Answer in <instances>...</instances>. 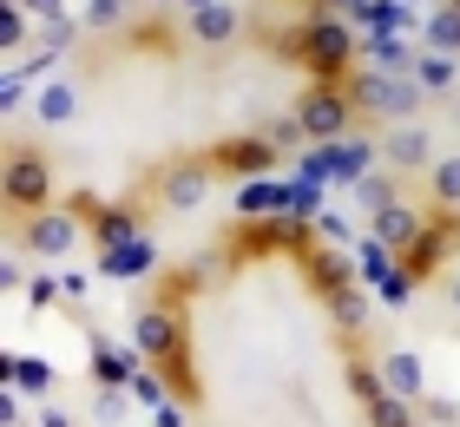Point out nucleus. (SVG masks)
I'll use <instances>...</instances> for the list:
<instances>
[{
  "label": "nucleus",
  "mask_w": 460,
  "mask_h": 427,
  "mask_svg": "<svg viewBox=\"0 0 460 427\" xmlns=\"http://www.w3.org/2000/svg\"><path fill=\"white\" fill-rule=\"evenodd\" d=\"M138 237V204H106L93 218V250H112V244H132Z\"/></svg>",
  "instance_id": "23"
},
{
  "label": "nucleus",
  "mask_w": 460,
  "mask_h": 427,
  "mask_svg": "<svg viewBox=\"0 0 460 427\" xmlns=\"http://www.w3.org/2000/svg\"><path fill=\"white\" fill-rule=\"evenodd\" d=\"M454 250H460V210H428V230L394 256V276H402L408 289H428L434 276L454 270Z\"/></svg>",
  "instance_id": "6"
},
{
  "label": "nucleus",
  "mask_w": 460,
  "mask_h": 427,
  "mask_svg": "<svg viewBox=\"0 0 460 427\" xmlns=\"http://www.w3.org/2000/svg\"><path fill=\"white\" fill-rule=\"evenodd\" d=\"M388 204H402V171L375 165L368 178H355V210H362V218H382Z\"/></svg>",
  "instance_id": "18"
},
{
  "label": "nucleus",
  "mask_w": 460,
  "mask_h": 427,
  "mask_svg": "<svg viewBox=\"0 0 460 427\" xmlns=\"http://www.w3.org/2000/svg\"><path fill=\"white\" fill-rule=\"evenodd\" d=\"M27 296H33V303H40V309H53V303H59V283H53V276H40V283H33Z\"/></svg>",
  "instance_id": "33"
},
{
  "label": "nucleus",
  "mask_w": 460,
  "mask_h": 427,
  "mask_svg": "<svg viewBox=\"0 0 460 427\" xmlns=\"http://www.w3.org/2000/svg\"><path fill=\"white\" fill-rule=\"evenodd\" d=\"M414 408H421V421H428V427H447V421H460V401H441V395H421Z\"/></svg>",
  "instance_id": "29"
},
{
  "label": "nucleus",
  "mask_w": 460,
  "mask_h": 427,
  "mask_svg": "<svg viewBox=\"0 0 460 427\" xmlns=\"http://www.w3.org/2000/svg\"><path fill=\"white\" fill-rule=\"evenodd\" d=\"M421 47H428V53H447V59H460V7H447V0H441V7L428 13Z\"/></svg>",
  "instance_id": "24"
},
{
  "label": "nucleus",
  "mask_w": 460,
  "mask_h": 427,
  "mask_svg": "<svg viewBox=\"0 0 460 427\" xmlns=\"http://www.w3.org/2000/svg\"><path fill=\"white\" fill-rule=\"evenodd\" d=\"M375 158H382V138H336V145H316V158H309V171H316V178H368L375 171Z\"/></svg>",
  "instance_id": "11"
},
{
  "label": "nucleus",
  "mask_w": 460,
  "mask_h": 427,
  "mask_svg": "<svg viewBox=\"0 0 460 427\" xmlns=\"http://www.w3.org/2000/svg\"><path fill=\"white\" fill-rule=\"evenodd\" d=\"M33 427H79V421H73L66 408H47V401H40V421H33Z\"/></svg>",
  "instance_id": "34"
},
{
  "label": "nucleus",
  "mask_w": 460,
  "mask_h": 427,
  "mask_svg": "<svg viewBox=\"0 0 460 427\" xmlns=\"http://www.w3.org/2000/svg\"><path fill=\"white\" fill-rule=\"evenodd\" d=\"M447 7H460V0H447Z\"/></svg>",
  "instance_id": "39"
},
{
  "label": "nucleus",
  "mask_w": 460,
  "mask_h": 427,
  "mask_svg": "<svg viewBox=\"0 0 460 427\" xmlns=\"http://www.w3.org/2000/svg\"><path fill=\"white\" fill-rule=\"evenodd\" d=\"M323 303H329V316H336L342 342H355V329H368V296H362V276H355V283H342V289H329Z\"/></svg>",
  "instance_id": "20"
},
{
  "label": "nucleus",
  "mask_w": 460,
  "mask_h": 427,
  "mask_svg": "<svg viewBox=\"0 0 460 427\" xmlns=\"http://www.w3.org/2000/svg\"><path fill=\"white\" fill-rule=\"evenodd\" d=\"M441 303L460 316V270H447V276H441Z\"/></svg>",
  "instance_id": "35"
},
{
  "label": "nucleus",
  "mask_w": 460,
  "mask_h": 427,
  "mask_svg": "<svg viewBox=\"0 0 460 427\" xmlns=\"http://www.w3.org/2000/svg\"><path fill=\"white\" fill-rule=\"evenodd\" d=\"M158 427H184V408H178V401H158Z\"/></svg>",
  "instance_id": "37"
},
{
  "label": "nucleus",
  "mask_w": 460,
  "mask_h": 427,
  "mask_svg": "<svg viewBox=\"0 0 460 427\" xmlns=\"http://www.w3.org/2000/svg\"><path fill=\"white\" fill-rule=\"evenodd\" d=\"M277 53L289 67H303L309 79H349L355 73V27L329 13H303L289 33H277Z\"/></svg>",
  "instance_id": "2"
},
{
  "label": "nucleus",
  "mask_w": 460,
  "mask_h": 427,
  "mask_svg": "<svg viewBox=\"0 0 460 427\" xmlns=\"http://www.w3.org/2000/svg\"><path fill=\"white\" fill-rule=\"evenodd\" d=\"M277 152L283 145L270 132H230V138L211 145V165H217V178H270V171H277Z\"/></svg>",
  "instance_id": "9"
},
{
  "label": "nucleus",
  "mask_w": 460,
  "mask_h": 427,
  "mask_svg": "<svg viewBox=\"0 0 460 427\" xmlns=\"http://www.w3.org/2000/svg\"><path fill=\"white\" fill-rule=\"evenodd\" d=\"M73 244H79V210H73V204H47V210H33V218L13 224V250L40 256V263L73 256Z\"/></svg>",
  "instance_id": "8"
},
{
  "label": "nucleus",
  "mask_w": 460,
  "mask_h": 427,
  "mask_svg": "<svg viewBox=\"0 0 460 427\" xmlns=\"http://www.w3.org/2000/svg\"><path fill=\"white\" fill-rule=\"evenodd\" d=\"M79 40H86V27H79V13H59V20H33V53H40V67L47 59H66Z\"/></svg>",
  "instance_id": "16"
},
{
  "label": "nucleus",
  "mask_w": 460,
  "mask_h": 427,
  "mask_svg": "<svg viewBox=\"0 0 460 427\" xmlns=\"http://www.w3.org/2000/svg\"><path fill=\"white\" fill-rule=\"evenodd\" d=\"M0 421H7V427H27V408H20V388H13V381L0 388Z\"/></svg>",
  "instance_id": "31"
},
{
  "label": "nucleus",
  "mask_w": 460,
  "mask_h": 427,
  "mask_svg": "<svg viewBox=\"0 0 460 427\" xmlns=\"http://www.w3.org/2000/svg\"><path fill=\"white\" fill-rule=\"evenodd\" d=\"M73 112H79V85H73V79H40L33 119H40V125H66Z\"/></svg>",
  "instance_id": "19"
},
{
  "label": "nucleus",
  "mask_w": 460,
  "mask_h": 427,
  "mask_svg": "<svg viewBox=\"0 0 460 427\" xmlns=\"http://www.w3.org/2000/svg\"><path fill=\"white\" fill-rule=\"evenodd\" d=\"M211 184H217V165H211V145H204V152L164 158L152 178H145V198H152L164 218H184V210H198L204 198H211Z\"/></svg>",
  "instance_id": "4"
},
{
  "label": "nucleus",
  "mask_w": 460,
  "mask_h": 427,
  "mask_svg": "<svg viewBox=\"0 0 460 427\" xmlns=\"http://www.w3.org/2000/svg\"><path fill=\"white\" fill-rule=\"evenodd\" d=\"M7 381H13L20 395H53L59 369H53L47 355H13V361H7Z\"/></svg>",
  "instance_id": "26"
},
{
  "label": "nucleus",
  "mask_w": 460,
  "mask_h": 427,
  "mask_svg": "<svg viewBox=\"0 0 460 427\" xmlns=\"http://www.w3.org/2000/svg\"><path fill=\"white\" fill-rule=\"evenodd\" d=\"M243 33V7L237 0H204V7H184V40L191 47H230Z\"/></svg>",
  "instance_id": "12"
},
{
  "label": "nucleus",
  "mask_w": 460,
  "mask_h": 427,
  "mask_svg": "<svg viewBox=\"0 0 460 427\" xmlns=\"http://www.w3.org/2000/svg\"><path fill=\"white\" fill-rule=\"evenodd\" d=\"M408 73L421 79V93H428V99H434V93H460V67H454L447 53H421Z\"/></svg>",
  "instance_id": "27"
},
{
  "label": "nucleus",
  "mask_w": 460,
  "mask_h": 427,
  "mask_svg": "<svg viewBox=\"0 0 460 427\" xmlns=\"http://www.w3.org/2000/svg\"><path fill=\"white\" fill-rule=\"evenodd\" d=\"M145 270H158V244L138 237L132 244H112V250H99V276H145Z\"/></svg>",
  "instance_id": "17"
},
{
  "label": "nucleus",
  "mask_w": 460,
  "mask_h": 427,
  "mask_svg": "<svg viewBox=\"0 0 460 427\" xmlns=\"http://www.w3.org/2000/svg\"><path fill=\"white\" fill-rule=\"evenodd\" d=\"M20 7H27L33 20H59V13H73V7H66V0H20Z\"/></svg>",
  "instance_id": "32"
},
{
  "label": "nucleus",
  "mask_w": 460,
  "mask_h": 427,
  "mask_svg": "<svg viewBox=\"0 0 460 427\" xmlns=\"http://www.w3.org/2000/svg\"><path fill=\"white\" fill-rule=\"evenodd\" d=\"M283 210H289V191H283V184L243 178V191H237V218H283Z\"/></svg>",
  "instance_id": "21"
},
{
  "label": "nucleus",
  "mask_w": 460,
  "mask_h": 427,
  "mask_svg": "<svg viewBox=\"0 0 460 427\" xmlns=\"http://www.w3.org/2000/svg\"><path fill=\"white\" fill-rule=\"evenodd\" d=\"M349 93H355V112H368L382 125H402L414 112H428V93H421V79H414V73L368 67V73H349Z\"/></svg>",
  "instance_id": "7"
},
{
  "label": "nucleus",
  "mask_w": 460,
  "mask_h": 427,
  "mask_svg": "<svg viewBox=\"0 0 460 427\" xmlns=\"http://www.w3.org/2000/svg\"><path fill=\"white\" fill-rule=\"evenodd\" d=\"M93 381L99 388H125V381H138V361L112 349V342H93Z\"/></svg>",
  "instance_id": "25"
},
{
  "label": "nucleus",
  "mask_w": 460,
  "mask_h": 427,
  "mask_svg": "<svg viewBox=\"0 0 460 427\" xmlns=\"http://www.w3.org/2000/svg\"><path fill=\"white\" fill-rule=\"evenodd\" d=\"M27 40H33V27H27V7H20V0H0V53H7V59H20V53H27Z\"/></svg>",
  "instance_id": "28"
},
{
  "label": "nucleus",
  "mask_w": 460,
  "mask_h": 427,
  "mask_svg": "<svg viewBox=\"0 0 460 427\" xmlns=\"http://www.w3.org/2000/svg\"><path fill=\"white\" fill-rule=\"evenodd\" d=\"M382 381H388V395H402V401H421L428 395V369H421V355H414V349H388L382 355Z\"/></svg>",
  "instance_id": "15"
},
{
  "label": "nucleus",
  "mask_w": 460,
  "mask_h": 427,
  "mask_svg": "<svg viewBox=\"0 0 460 427\" xmlns=\"http://www.w3.org/2000/svg\"><path fill=\"white\" fill-rule=\"evenodd\" d=\"M198 289L204 283L191 276V263H184L178 276H158L152 303L132 316V349L152 361V375H164V388L178 401H191V408H198V388H191V323H184V309H191Z\"/></svg>",
  "instance_id": "1"
},
{
  "label": "nucleus",
  "mask_w": 460,
  "mask_h": 427,
  "mask_svg": "<svg viewBox=\"0 0 460 427\" xmlns=\"http://www.w3.org/2000/svg\"><path fill=\"white\" fill-rule=\"evenodd\" d=\"M132 0H79V27H86V40H125L132 33Z\"/></svg>",
  "instance_id": "14"
},
{
  "label": "nucleus",
  "mask_w": 460,
  "mask_h": 427,
  "mask_svg": "<svg viewBox=\"0 0 460 427\" xmlns=\"http://www.w3.org/2000/svg\"><path fill=\"white\" fill-rule=\"evenodd\" d=\"M20 93H27V73H7V85H0V99L20 105Z\"/></svg>",
  "instance_id": "36"
},
{
  "label": "nucleus",
  "mask_w": 460,
  "mask_h": 427,
  "mask_svg": "<svg viewBox=\"0 0 460 427\" xmlns=\"http://www.w3.org/2000/svg\"><path fill=\"white\" fill-rule=\"evenodd\" d=\"M296 125H303V138L309 145H336V138H349L355 132V93H349V79H309L303 93H296Z\"/></svg>",
  "instance_id": "5"
},
{
  "label": "nucleus",
  "mask_w": 460,
  "mask_h": 427,
  "mask_svg": "<svg viewBox=\"0 0 460 427\" xmlns=\"http://www.w3.org/2000/svg\"><path fill=\"white\" fill-rule=\"evenodd\" d=\"M309 13H329V20H349V13H368L375 0H303Z\"/></svg>",
  "instance_id": "30"
},
{
  "label": "nucleus",
  "mask_w": 460,
  "mask_h": 427,
  "mask_svg": "<svg viewBox=\"0 0 460 427\" xmlns=\"http://www.w3.org/2000/svg\"><path fill=\"white\" fill-rule=\"evenodd\" d=\"M382 165L402 171V178H414V171H434V132L421 119H402V125H382Z\"/></svg>",
  "instance_id": "10"
},
{
  "label": "nucleus",
  "mask_w": 460,
  "mask_h": 427,
  "mask_svg": "<svg viewBox=\"0 0 460 427\" xmlns=\"http://www.w3.org/2000/svg\"><path fill=\"white\" fill-rule=\"evenodd\" d=\"M421 230H428V210H414L408 198H402V204H388L382 218H368V237H382V244H388L394 256H402V250H408L414 237H421Z\"/></svg>",
  "instance_id": "13"
},
{
  "label": "nucleus",
  "mask_w": 460,
  "mask_h": 427,
  "mask_svg": "<svg viewBox=\"0 0 460 427\" xmlns=\"http://www.w3.org/2000/svg\"><path fill=\"white\" fill-rule=\"evenodd\" d=\"M0 198L13 218H33L59 198V158L33 138H7V165H0Z\"/></svg>",
  "instance_id": "3"
},
{
  "label": "nucleus",
  "mask_w": 460,
  "mask_h": 427,
  "mask_svg": "<svg viewBox=\"0 0 460 427\" xmlns=\"http://www.w3.org/2000/svg\"><path fill=\"white\" fill-rule=\"evenodd\" d=\"M145 7H152V13H172V7H184V0H145Z\"/></svg>",
  "instance_id": "38"
},
{
  "label": "nucleus",
  "mask_w": 460,
  "mask_h": 427,
  "mask_svg": "<svg viewBox=\"0 0 460 427\" xmlns=\"http://www.w3.org/2000/svg\"><path fill=\"white\" fill-rule=\"evenodd\" d=\"M421 198H428V210H460V152L434 158V171L421 178Z\"/></svg>",
  "instance_id": "22"
}]
</instances>
